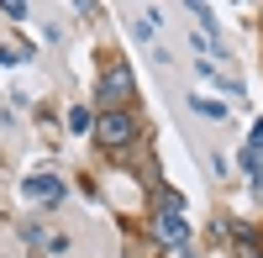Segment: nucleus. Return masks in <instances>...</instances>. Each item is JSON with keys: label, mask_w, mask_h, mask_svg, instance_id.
<instances>
[{"label": "nucleus", "mask_w": 263, "mask_h": 258, "mask_svg": "<svg viewBox=\"0 0 263 258\" xmlns=\"http://www.w3.org/2000/svg\"><path fill=\"white\" fill-rule=\"evenodd\" d=\"M153 237L168 243V248H184L190 243V227H184L179 211H158V216H153Z\"/></svg>", "instance_id": "f03ea898"}, {"label": "nucleus", "mask_w": 263, "mask_h": 258, "mask_svg": "<svg viewBox=\"0 0 263 258\" xmlns=\"http://www.w3.org/2000/svg\"><path fill=\"white\" fill-rule=\"evenodd\" d=\"M84 126H90V111H79V105H74V111H69V132H84Z\"/></svg>", "instance_id": "0eeeda50"}, {"label": "nucleus", "mask_w": 263, "mask_h": 258, "mask_svg": "<svg viewBox=\"0 0 263 258\" xmlns=\"http://www.w3.org/2000/svg\"><path fill=\"white\" fill-rule=\"evenodd\" d=\"M132 132H137V121H132L126 111H105V116L95 121L100 148H126V142H132Z\"/></svg>", "instance_id": "f257e3e1"}, {"label": "nucleus", "mask_w": 263, "mask_h": 258, "mask_svg": "<svg viewBox=\"0 0 263 258\" xmlns=\"http://www.w3.org/2000/svg\"><path fill=\"white\" fill-rule=\"evenodd\" d=\"M21 58V48H6V42H0V63H16Z\"/></svg>", "instance_id": "6e6552de"}, {"label": "nucleus", "mask_w": 263, "mask_h": 258, "mask_svg": "<svg viewBox=\"0 0 263 258\" xmlns=\"http://www.w3.org/2000/svg\"><path fill=\"white\" fill-rule=\"evenodd\" d=\"M21 190H27V200H37V206H58L63 200V179H53V174H32Z\"/></svg>", "instance_id": "7ed1b4c3"}, {"label": "nucleus", "mask_w": 263, "mask_h": 258, "mask_svg": "<svg viewBox=\"0 0 263 258\" xmlns=\"http://www.w3.org/2000/svg\"><path fill=\"white\" fill-rule=\"evenodd\" d=\"M126 90H132V69H126V63L105 69V79H100V95H105V100H121Z\"/></svg>", "instance_id": "20e7f679"}, {"label": "nucleus", "mask_w": 263, "mask_h": 258, "mask_svg": "<svg viewBox=\"0 0 263 258\" xmlns=\"http://www.w3.org/2000/svg\"><path fill=\"white\" fill-rule=\"evenodd\" d=\"M190 105H195V111H200V116H216V121L227 116V105H216V100H190Z\"/></svg>", "instance_id": "423d86ee"}, {"label": "nucleus", "mask_w": 263, "mask_h": 258, "mask_svg": "<svg viewBox=\"0 0 263 258\" xmlns=\"http://www.w3.org/2000/svg\"><path fill=\"white\" fill-rule=\"evenodd\" d=\"M237 258H263V248H253L248 232H237Z\"/></svg>", "instance_id": "39448f33"}]
</instances>
